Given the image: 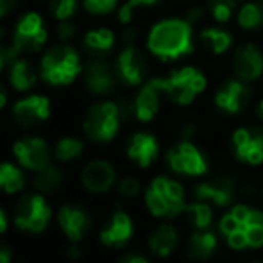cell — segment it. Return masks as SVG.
Instances as JSON below:
<instances>
[{"mask_svg":"<svg viewBox=\"0 0 263 263\" xmlns=\"http://www.w3.org/2000/svg\"><path fill=\"white\" fill-rule=\"evenodd\" d=\"M38 72L40 81L47 86H72L77 79L83 77V55L73 43H52L40 55Z\"/></svg>","mask_w":263,"mask_h":263,"instance_id":"obj_1","label":"cell"},{"mask_svg":"<svg viewBox=\"0 0 263 263\" xmlns=\"http://www.w3.org/2000/svg\"><path fill=\"white\" fill-rule=\"evenodd\" d=\"M194 25L183 18H163L147 34V50L161 61H176L194 50Z\"/></svg>","mask_w":263,"mask_h":263,"instance_id":"obj_2","label":"cell"},{"mask_svg":"<svg viewBox=\"0 0 263 263\" xmlns=\"http://www.w3.org/2000/svg\"><path fill=\"white\" fill-rule=\"evenodd\" d=\"M50 31L40 11L29 9L16 16L13 31L9 34V54L11 55H32L42 54L49 47Z\"/></svg>","mask_w":263,"mask_h":263,"instance_id":"obj_3","label":"cell"},{"mask_svg":"<svg viewBox=\"0 0 263 263\" xmlns=\"http://www.w3.org/2000/svg\"><path fill=\"white\" fill-rule=\"evenodd\" d=\"M131 106L117 101H97L84 115L83 131L88 140L95 143H107L118 135L122 124L127 120Z\"/></svg>","mask_w":263,"mask_h":263,"instance_id":"obj_4","label":"cell"},{"mask_svg":"<svg viewBox=\"0 0 263 263\" xmlns=\"http://www.w3.org/2000/svg\"><path fill=\"white\" fill-rule=\"evenodd\" d=\"M186 192L179 181L168 176H158L145 190V206L154 217L174 218L186 210Z\"/></svg>","mask_w":263,"mask_h":263,"instance_id":"obj_5","label":"cell"},{"mask_svg":"<svg viewBox=\"0 0 263 263\" xmlns=\"http://www.w3.org/2000/svg\"><path fill=\"white\" fill-rule=\"evenodd\" d=\"M263 224V211L251 208L247 204H231L228 213L218 220V231L224 236L226 243L233 251H246L247 246V228Z\"/></svg>","mask_w":263,"mask_h":263,"instance_id":"obj_6","label":"cell"},{"mask_svg":"<svg viewBox=\"0 0 263 263\" xmlns=\"http://www.w3.org/2000/svg\"><path fill=\"white\" fill-rule=\"evenodd\" d=\"M163 95L177 106H190L206 90V77L195 66L172 70L166 77H158Z\"/></svg>","mask_w":263,"mask_h":263,"instance_id":"obj_7","label":"cell"},{"mask_svg":"<svg viewBox=\"0 0 263 263\" xmlns=\"http://www.w3.org/2000/svg\"><path fill=\"white\" fill-rule=\"evenodd\" d=\"M166 165L179 176L201 177L208 172V159L192 140H181L166 153Z\"/></svg>","mask_w":263,"mask_h":263,"instance_id":"obj_8","label":"cell"},{"mask_svg":"<svg viewBox=\"0 0 263 263\" xmlns=\"http://www.w3.org/2000/svg\"><path fill=\"white\" fill-rule=\"evenodd\" d=\"M113 68L118 83L129 88H136L145 83L149 66H147V59L142 50L133 42H129L118 50L117 58L113 61Z\"/></svg>","mask_w":263,"mask_h":263,"instance_id":"obj_9","label":"cell"},{"mask_svg":"<svg viewBox=\"0 0 263 263\" xmlns=\"http://www.w3.org/2000/svg\"><path fill=\"white\" fill-rule=\"evenodd\" d=\"M50 111H52L50 99L43 93H36V91L24 93L18 101H14L13 107H11L13 120L25 129L36 127V125L47 122L50 118Z\"/></svg>","mask_w":263,"mask_h":263,"instance_id":"obj_10","label":"cell"},{"mask_svg":"<svg viewBox=\"0 0 263 263\" xmlns=\"http://www.w3.org/2000/svg\"><path fill=\"white\" fill-rule=\"evenodd\" d=\"M233 153L240 163L258 166L263 163V125L238 127L231 136Z\"/></svg>","mask_w":263,"mask_h":263,"instance_id":"obj_11","label":"cell"},{"mask_svg":"<svg viewBox=\"0 0 263 263\" xmlns=\"http://www.w3.org/2000/svg\"><path fill=\"white\" fill-rule=\"evenodd\" d=\"M50 208L42 195H24L14 210V222L20 229L38 233L47 228Z\"/></svg>","mask_w":263,"mask_h":263,"instance_id":"obj_12","label":"cell"},{"mask_svg":"<svg viewBox=\"0 0 263 263\" xmlns=\"http://www.w3.org/2000/svg\"><path fill=\"white\" fill-rule=\"evenodd\" d=\"M83 83L88 93L95 97H107L113 93L118 79L113 65H109L102 58H93L84 65Z\"/></svg>","mask_w":263,"mask_h":263,"instance_id":"obj_13","label":"cell"},{"mask_svg":"<svg viewBox=\"0 0 263 263\" xmlns=\"http://www.w3.org/2000/svg\"><path fill=\"white\" fill-rule=\"evenodd\" d=\"M6 83L16 93H29L40 83L38 65H32L29 55H11L9 63L6 68Z\"/></svg>","mask_w":263,"mask_h":263,"instance_id":"obj_14","label":"cell"},{"mask_svg":"<svg viewBox=\"0 0 263 263\" xmlns=\"http://www.w3.org/2000/svg\"><path fill=\"white\" fill-rule=\"evenodd\" d=\"M251 88L247 83L240 79H229L224 84L218 86V90L213 95V102L217 109H220L226 115H238L242 113L251 102Z\"/></svg>","mask_w":263,"mask_h":263,"instance_id":"obj_15","label":"cell"},{"mask_svg":"<svg viewBox=\"0 0 263 263\" xmlns=\"http://www.w3.org/2000/svg\"><path fill=\"white\" fill-rule=\"evenodd\" d=\"M13 154L22 166L34 172L50 165V149L40 136H25L16 140L13 145Z\"/></svg>","mask_w":263,"mask_h":263,"instance_id":"obj_16","label":"cell"},{"mask_svg":"<svg viewBox=\"0 0 263 263\" xmlns=\"http://www.w3.org/2000/svg\"><path fill=\"white\" fill-rule=\"evenodd\" d=\"M194 194L199 201L210 202L218 208H229L235 201V181L229 176H215L195 184Z\"/></svg>","mask_w":263,"mask_h":263,"instance_id":"obj_17","label":"cell"},{"mask_svg":"<svg viewBox=\"0 0 263 263\" xmlns=\"http://www.w3.org/2000/svg\"><path fill=\"white\" fill-rule=\"evenodd\" d=\"M233 72L243 83H254L263 76V52L256 43H243L233 55Z\"/></svg>","mask_w":263,"mask_h":263,"instance_id":"obj_18","label":"cell"},{"mask_svg":"<svg viewBox=\"0 0 263 263\" xmlns=\"http://www.w3.org/2000/svg\"><path fill=\"white\" fill-rule=\"evenodd\" d=\"M161 95L163 90L158 83V77L145 81L136 91L135 99L131 102V115L138 122H153L154 117L158 115L159 107H161Z\"/></svg>","mask_w":263,"mask_h":263,"instance_id":"obj_19","label":"cell"},{"mask_svg":"<svg viewBox=\"0 0 263 263\" xmlns=\"http://www.w3.org/2000/svg\"><path fill=\"white\" fill-rule=\"evenodd\" d=\"M127 158L140 168L151 166L159 156V142L153 133L138 131L127 140Z\"/></svg>","mask_w":263,"mask_h":263,"instance_id":"obj_20","label":"cell"},{"mask_svg":"<svg viewBox=\"0 0 263 263\" xmlns=\"http://www.w3.org/2000/svg\"><path fill=\"white\" fill-rule=\"evenodd\" d=\"M58 220L65 235L73 242H79L91 228V217L86 208L79 204H66L59 210Z\"/></svg>","mask_w":263,"mask_h":263,"instance_id":"obj_21","label":"cell"},{"mask_svg":"<svg viewBox=\"0 0 263 263\" xmlns=\"http://www.w3.org/2000/svg\"><path fill=\"white\" fill-rule=\"evenodd\" d=\"M81 179H83V184L88 192L104 194L115 184L117 172H115L113 165L106 159H93L84 166Z\"/></svg>","mask_w":263,"mask_h":263,"instance_id":"obj_22","label":"cell"},{"mask_svg":"<svg viewBox=\"0 0 263 263\" xmlns=\"http://www.w3.org/2000/svg\"><path fill=\"white\" fill-rule=\"evenodd\" d=\"M220 242L211 228L194 229L186 238V253L194 261H208L217 254Z\"/></svg>","mask_w":263,"mask_h":263,"instance_id":"obj_23","label":"cell"},{"mask_svg":"<svg viewBox=\"0 0 263 263\" xmlns=\"http://www.w3.org/2000/svg\"><path fill=\"white\" fill-rule=\"evenodd\" d=\"M135 233L133 220L125 211H115L111 220L101 231V242L107 247H124Z\"/></svg>","mask_w":263,"mask_h":263,"instance_id":"obj_24","label":"cell"},{"mask_svg":"<svg viewBox=\"0 0 263 263\" xmlns=\"http://www.w3.org/2000/svg\"><path fill=\"white\" fill-rule=\"evenodd\" d=\"M117 45V34L109 27H93L83 34V47L95 58L109 54Z\"/></svg>","mask_w":263,"mask_h":263,"instance_id":"obj_25","label":"cell"},{"mask_svg":"<svg viewBox=\"0 0 263 263\" xmlns=\"http://www.w3.org/2000/svg\"><path fill=\"white\" fill-rule=\"evenodd\" d=\"M179 243V231L172 224H159L149 236V247L156 256L166 258Z\"/></svg>","mask_w":263,"mask_h":263,"instance_id":"obj_26","label":"cell"},{"mask_svg":"<svg viewBox=\"0 0 263 263\" xmlns=\"http://www.w3.org/2000/svg\"><path fill=\"white\" fill-rule=\"evenodd\" d=\"M201 42L211 54L220 55L226 54L233 45V34L226 29L218 27H208L201 32Z\"/></svg>","mask_w":263,"mask_h":263,"instance_id":"obj_27","label":"cell"},{"mask_svg":"<svg viewBox=\"0 0 263 263\" xmlns=\"http://www.w3.org/2000/svg\"><path fill=\"white\" fill-rule=\"evenodd\" d=\"M236 22L246 31H258L263 27V4L246 2L236 13Z\"/></svg>","mask_w":263,"mask_h":263,"instance_id":"obj_28","label":"cell"},{"mask_svg":"<svg viewBox=\"0 0 263 263\" xmlns=\"http://www.w3.org/2000/svg\"><path fill=\"white\" fill-rule=\"evenodd\" d=\"M184 215L188 217L190 224L194 226V229L211 228V222H213V210H211V204L204 201H199V199H195L194 202L186 204Z\"/></svg>","mask_w":263,"mask_h":263,"instance_id":"obj_29","label":"cell"},{"mask_svg":"<svg viewBox=\"0 0 263 263\" xmlns=\"http://www.w3.org/2000/svg\"><path fill=\"white\" fill-rule=\"evenodd\" d=\"M25 184V176L13 163H0V190L7 194L20 192Z\"/></svg>","mask_w":263,"mask_h":263,"instance_id":"obj_30","label":"cell"},{"mask_svg":"<svg viewBox=\"0 0 263 263\" xmlns=\"http://www.w3.org/2000/svg\"><path fill=\"white\" fill-rule=\"evenodd\" d=\"M63 184V172L58 168V166H45V168L38 170L34 177V186L38 188L40 192H45V194H50V192L58 190Z\"/></svg>","mask_w":263,"mask_h":263,"instance_id":"obj_31","label":"cell"},{"mask_svg":"<svg viewBox=\"0 0 263 263\" xmlns=\"http://www.w3.org/2000/svg\"><path fill=\"white\" fill-rule=\"evenodd\" d=\"M84 143L79 138H73V136H65L61 138L54 147V156L59 161H72V159L79 158L83 154Z\"/></svg>","mask_w":263,"mask_h":263,"instance_id":"obj_32","label":"cell"},{"mask_svg":"<svg viewBox=\"0 0 263 263\" xmlns=\"http://www.w3.org/2000/svg\"><path fill=\"white\" fill-rule=\"evenodd\" d=\"M81 9V0H50L49 13L54 22L73 20Z\"/></svg>","mask_w":263,"mask_h":263,"instance_id":"obj_33","label":"cell"},{"mask_svg":"<svg viewBox=\"0 0 263 263\" xmlns=\"http://www.w3.org/2000/svg\"><path fill=\"white\" fill-rule=\"evenodd\" d=\"M159 0H125V2L120 4V7L117 9V20L118 24L122 25H131L133 18H135L136 9L140 7H151V6H156Z\"/></svg>","mask_w":263,"mask_h":263,"instance_id":"obj_34","label":"cell"},{"mask_svg":"<svg viewBox=\"0 0 263 263\" xmlns=\"http://www.w3.org/2000/svg\"><path fill=\"white\" fill-rule=\"evenodd\" d=\"M206 6H208V11L215 22L226 24L235 14L236 0H206Z\"/></svg>","mask_w":263,"mask_h":263,"instance_id":"obj_35","label":"cell"},{"mask_svg":"<svg viewBox=\"0 0 263 263\" xmlns=\"http://www.w3.org/2000/svg\"><path fill=\"white\" fill-rule=\"evenodd\" d=\"M120 7V0H81V9L91 16H106Z\"/></svg>","mask_w":263,"mask_h":263,"instance_id":"obj_36","label":"cell"},{"mask_svg":"<svg viewBox=\"0 0 263 263\" xmlns=\"http://www.w3.org/2000/svg\"><path fill=\"white\" fill-rule=\"evenodd\" d=\"M77 29L73 20H65V22H55V38L61 43H73V40L77 38Z\"/></svg>","mask_w":263,"mask_h":263,"instance_id":"obj_37","label":"cell"},{"mask_svg":"<svg viewBox=\"0 0 263 263\" xmlns=\"http://www.w3.org/2000/svg\"><path fill=\"white\" fill-rule=\"evenodd\" d=\"M118 190H120V194L124 195V197H136V195L140 194V183L136 177H124V179L120 181V186H118Z\"/></svg>","mask_w":263,"mask_h":263,"instance_id":"obj_38","label":"cell"},{"mask_svg":"<svg viewBox=\"0 0 263 263\" xmlns=\"http://www.w3.org/2000/svg\"><path fill=\"white\" fill-rule=\"evenodd\" d=\"M247 246H249V249L263 247V224L247 228Z\"/></svg>","mask_w":263,"mask_h":263,"instance_id":"obj_39","label":"cell"},{"mask_svg":"<svg viewBox=\"0 0 263 263\" xmlns=\"http://www.w3.org/2000/svg\"><path fill=\"white\" fill-rule=\"evenodd\" d=\"M24 0H0V22L7 20L20 9Z\"/></svg>","mask_w":263,"mask_h":263,"instance_id":"obj_40","label":"cell"},{"mask_svg":"<svg viewBox=\"0 0 263 263\" xmlns=\"http://www.w3.org/2000/svg\"><path fill=\"white\" fill-rule=\"evenodd\" d=\"M11 59V54H9V47L6 45L4 42H0V73L6 72L7 68V63Z\"/></svg>","mask_w":263,"mask_h":263,"instance_id":"obj_41","label":"cell"},{"mask_svg":"<svg viewBox=\"0 0 263 263\" xmlns=\"http://www.w3.org/2000/svg\"><path fill=\"white\" fill-rule=\"evenodd\" d=\"M9 84L6 81H0V111L9 104Z\"/></svg>","mask_w":263,"mask_h":263,"instance_id":"obj_42","label":"cell"},{"mask_svg":"<svg viewBox=\"0 0 263 263\" xmlns=\"http://www.w3.org/2000/svg\"><path fill=\"white\" fill-rule=\"evenodd\" d=\"M186 16H188L186 20L194 25V24H197V22H201V18L204 16V9H202V7H192Z\"/></svg>","mask_w":263,"mask_h":263,"instance_id":"obj_43","label":"cell"},{"mask_svg":"<svg viewBox=\"0 0 263 263\" xmlns=\"http://www.w3.org/2000/svg\"><path fill=\"white\" fill-rule=\"evenodd\" d=\"M118 263H151V261L145 256H142V254H125V256L120 258Z\"/></svg>","mask_w":263,"mask_h":263,"instance_id":"obj_44","label":"cell"},{"mask_svg":"<svg viewBox=\"0 0 263 263\" xmlns=\"http://www.w3.org/2000/svg\"><path fill=\"white\" fill-rule=\"evenodd\" d=\"M11 261V251L7 246L0 242V263H9Z\"/></svg>","mask_w":263,"mask_h":263,"instance_id":"obj_45","label":"cell"},{"mask_svg":"<svg viewBox=\"0 0 263 263\" xmlns=\"http://www.w3.org/2000/svg\"><path fill=\"white\" fill-rule=\"evenodd\" d=\"M6 228H7V217H6V213H4V210L0 208V233L6 231Z\"/></svg>","mask_w":263,"mask_h":263,"instance_id":"obj_46","label":"cell"},{"mask_svg":"<svg viewBox=\"0 0 263 263\" xmlns=\"http://www.w3.org/2000/svg\"><path fill=\"white\" fill-rule=\"evenodd\" d=\"M68 258H70V260H79V258H81V249H79V247H72V249L68 251Z\"/></svg>","mask_w":263,"mask_h":263,"instance_id":"obj_47","label":"cell"},{"mask_svg":"<svg viewBox=\"0 0 263 263\" xmlns=\"http://www.w3.org/2000/svg\"><path fill=\"white\" fill-rule=\"evenodd\" d=\"M6 38H7V31L4 27V22H0V42H6Z\"/></svg>","mask_w":263,"mask_h":263,"instance_id":"obj_48","label":"cell"},{"mask_svg":"<svg viewBox=\"0 0 263 263\" xmlns=\"http://www.w3.org/2000/svg\"><path fill=\"white\" fill-rule=\"evenodd\" d=\"M256 111H258V115H260V117L263 118V99L260 102H258V107H256Z\"/></svg>","mask_w":263,"mask_h":263,"instance_id":"obj_49","label":"cell"},{"mask_svg":"<svg viewBox=\"0 0 263 263\" xmlns=\"http://www.w3.org/2000/svg\"><path fill=\"white\" fill-rule=\"evenodd\" d=\"M249 263H263L261 260H256V261H249Z\"/></svg>","mask_w":263,"mask_h":263,"instance_id":"obj_50","label":"cell"},{"mask_svg":"<svg viewBox=\"0 0 263 263\" xmlns=\"http://www.w3.org/2000/svg\"><path fill=\"white\" fill-rule=\"evenodd\" d=\"M261 192H263V190H261Z\"/></svg>","mask_w":263,"mask_h":263,"instance_id":"obj_51","label":"cell"}]
</instances>
